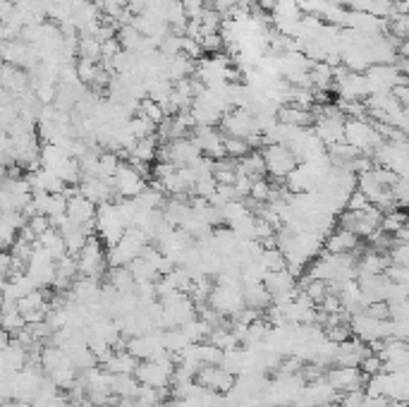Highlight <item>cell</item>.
I'll return each mask as SVG.
<instances>
[{
	"instance_id": "obj_1",
	"label": "cell",
	"mask_w": 409,
	"mask_h": 407,
	"mask_svg": "<svg viewBox=\"0 0 409 407\" xmlns=\"http://www.w3.org/2000/svg\"><path fill=\"white\" fill-rule=\"evenodd\" d=\"M263 159V168L268 175H273L276 180H285L294 168H297V159L292 156V151L285 144H266L261 151Z\"/></svg>"
},
{
	"instance_id": "obj_2",
	"label": "cell",
	"mask_w": 409,
	"mask_h": 407,
	"mask_svg": "<svg viewBox=\"0 0 409 407\" xmlns=\"http://www.w3.org/2000/svg\"><path fill=\"white\" fill-rule=\"evenodd\" d=\"M77 271H79L82 275H86V278H101L103 271H106V252H103L101 242H98L96 235H91L89 239H86V244L79 249V254H77Z\"/></svg>"
},
{
	"instance_id": "obj_3",
	"label": "cell",
	"mask_w": 409,
	"mask_h": 407,
	"mask_svg": "<svg viewBox=\"0 0 409 407\" xmlns=\"http://www.w3.org/2000/svg\"><path fill=\"white\" fill-rule=\"evenodd\" d=\"M220 125H222L225 137L247 139V137H251V134H258L256 118H254V113H249L247 108H227L220 118Z\"/></svg>"
},
{
	"instance_id": "obj_4",
	"label": "cell",
	"mask_w": 409,
	"mask_h": 407,
	"mask_svg": "<svg viewBox=\"0 0 409 407\" xmlns=\"http://www.w3.org/2000/svg\"><path fill=\"white\" fill-rule=\"evenodd\" d=\"M113 187H115L117 195H122L125 199H134V197L142 195V192L146 190V180L137 173L134 165L122 163L120 161L115 175H113Z\"/></svg>"
},
{
	"instance_id": "obj_5",
	"label": "cell",
	"mask_w": 409,
	"mask_h": 407,
	"mask_svg": "<svg viewBox=\"0 0 409 407\" xmlns=\"http://www.w3.org/2000/svg\"><path fill=\"white\" fill-rule=\"evenodd\" d=\"M366 80L371 84V93L374 91H390L397 84H407V77L397 70L395 65H369L364 70Z\"/></svg>"
},
{
	"instance_id": "obj_6",
	"label": "cell",
	"mask_w": 409,
	"mask_h": 407,
	"mask_svg": "<svg viewBox=\"0 0 409 407\" xmlns=\"http://www.w3.org/2000/svg\"><path fill=\"white\" fill-rule=\"evenodd\" d=\"M325 381H328V386L335 393H347V390L364 388L366 377L359 372V367H338V364H335V367L325 374Z\"/></svg>"
},
{
	"instance_id": "obj_7",
	"label": "cell",
	"mask_w": 409,
	"mask_h": 407,
	"mask_svg": "<svg viewBox=\"0 0 409 407\" xmlns=\"http://www.w3.org/2000/svg\"><path fill=\"white\" fill-rule=\"evenodd\" d=\"M0 89H3L5 93H15V96L27 93L29 91V72L22 70V67H15V65L3 62V65H0Z\"/></svg>"
},
{
	"instance_id": "obj_8",
	"label": "cell",
	"mask_w": 409,
	"mask_h": 407,
	"mask_svg": "<svg viewBox=\"0 0 409 407\" xmlns=\"http://www.w3.org/2000/svg\"><path fill=\"white\" fill-rule=\"evenodd\" d=\"M65 213L72 223H77V226H96V204L84 199L82 195L67 199Z\"/></svg>"
},
{
	"instance_id": "obj_9",
	"label": "cell",
	"mask_w": 409,
	"mask_h": 407,
	"mask_svg": "<svg viewBox=\"0 0 409 407\" xmlns=\"http://www.w3.org/2000/svg\"><path fill=\"white\" fill-rule=\"evenodd\" d=\"M356 244H359V237L354 233L345 230V228H335V230L325 235L323 249L328 254H352L356 249Z\"/></svg>"
},
{
	"instance_id": "obj_10",
	"label": "cell",
	"mask_w": 409,
	"mask_h": 407,
	"mask_svg": "<svg viewBox=\"0 0 409 407\" xmlns=\"http://www.w3.org/2000/svg\"><path fill=\"white\" fill-rule=\"evenodd\" d=\"M276 120L280 125H289V127H297V129H307L309 125H314V113L307 111V108L294 106V103H287V106L278 108Z\"/></svg>"
},
{
	"instance_id": "obj_11",
	"label": "cell",
	"mask_w": 409,
	"mask_h": 407,
	"mask_svg": "<svg viewBox=\"0 0 409 407\" xmlns=\"http://www.w3.org/2000/svg\"><path fill=\"white\" fill-rule=\"evenodd\" d=\"M242 300H245V307L263 314V311L271 307L273 297H271V292L263 288V283H249V285H242Z\"/></svg>"
},
{
	"instance_id": "obj_12",
	"label": "cell",
	"mask_w": 409,
	"mask_h": 407,
	"mask_svg": "<svg viewBox=\"0 0 409 407\" xmlns=\"http://www.w3.org/2000/svg\"><path fill=\"white\" fill-rule=\"evenodd\" d=\"M137 364H139V359H134L125 350H117V352H113L111 357L101 364V369L108 374H134Z\"/></svg>"
},
{
	"instance_id": "obj_13",
	"label": "cell",
	"mask_w": 409,
	"mask_h": 407,
	"mask_svg": "<svg viewBox=\"0 0 409 407\" xmlns=\"http://www.w3.org/2000/svg\"><path fill=\"white\" fill-rule=\"evenodd\" d=\"M237 173L247 175L249 180H261L266 168H263V159H261V151H249L247 156H242L237 161Z\"/></svg>"
},
{
	"instance_id": "obj_14",
	"label": "cell",
	"mask_w": 409,
	"mask_h": 407,
	"mask_svg": "<svg viewBox=\"0 0 409 407\" xmlns=\"http://www.w3.org/2000/svg\"><path fill=\"white\" fill-rule=\"evenodd\" d=\"M24 326H27V321H24V316L17 311V305L5 302L3 309H0V328H3L5 333H10V336H15V333L22 331Z\"/></svg>"
},
{
	"instance_id": "obj_15",
	"label": "cell",
	"mask_w": 409,
	"mask_h": 407,
	"mask_svg": "<svg viewBox=\"0 0 409 407\" xmlns=\"http://www.w3.org/2000/svg\"><path fill=\"white\" fill-rule=\"evenodd\" d=\"M139 390V381L134 374H113L111 379V393L117 398H134Z\"/></svg>"
},
{
	"instance_id": "obj_16",
	"label": "cell",
	"mask_w": 409,
	"mask_h": 407,
	"mask_svg": "<svg viewBox=\"0 0 409 407\" xmlns=\"http://www.w3.org/2000/svg\"><path fill=\"white\" fill-rule=\"evenodd\" d=\"M108 285H111L113 290H117V292L132 290L134 288V278H132V273H129L127 266H111V271H108Z\"/></svg>"
},
{
	"instance_id": "obj_17",
	"label": "cell",
	"mask_w": 409,
	"mask_h": 407,
	"mask_svg": "<svg viewBox=\"0 0 409 407\" xmlns=\"http://www.w3.org/2000/svg\"><path fill=\"white\" fill-rule=\"evenodd\" d=\"M77 53H79V58L84 60H101V44H98L96 36H89V34H79V39H77Z\"/></svg>"
},
{
	"instance_id": "obj_18",
	"label": "cell",
	"mask_w": 409,
	"mask_h": 407,
	"mask_svg": "<svg viewBox=\"0 0 409 407\" xmlns=\"http://www.w3.org/2000/svg\"><path fill=\"white\" fill-rule=\"evenodd\" d=\"M258 264H261L266 271H283L285 257L278 247H268V249H261V254H258Z\"/></svg>"
},
{
	"instance_id": "obj_19",
	"label": "cell",
	"mask_w": 409,
	"mask_h": 407,
	"mask_svg": "<svg viewBox=\"0 0 409 407\" xmlns=\"http://www.w3.org/2000/svg\"><path fill=\"white\" fill-rule=\"evenodd\" d=\"M222 149H225L227 159H235V161H240L242 156H247L251 151L245 139H237V137H222Z\"/></svg>"
},
{
	"instance_id": "obj_20",
	"label": "cell",
	"mask_w": 409,
	"mask_h": 407,
	"mask_svg": "<svg viewBox=\"0 0 409 407\" xmlns=\"http://www.w3.org/2000/svg\"><path fill=\"white\" fill-rule=\"evenodd\" d=\"M137 116H144L149 120V123H153L158 127L160 123H163V118H165V113H163V108L158 106V103H153L151 98H142V103H139V113Z\"/></svg>"
},
{
	"instance_id": "obj_21",
	"label": "cell",
	"mask_w": 409,
	"mask_h": 407,
	"mask_svg": "<svg viewBox=\"0 0 409 407\" xmlns=\"http://www.w3.org/2000/svg\"><path fill=\"white\" fill-rule=\"evenodd\" d=\"M199 46L201 51H206V53H218V51L222 48V36L220 31H211V34H201L199 39Z\"/></svg>"
},
{
	"instance_id": "obj_22",
	"label": "cell",
	"mask_w": 409,
	"mask_h": 407,
	"mask_svg": "<svg viewBox=\"0 0 409 407\" xmlns=\"http://www.w3.org/2000/svg\"><path fill=\"white\" fill-rule=\"evenodd\" d=\"M359 372L364 374V377H374V374L383 372V359L378 357V354H374V352H369L359 362Z\"/></svg>"
},
{
	"instance_id": "obj_23",
	"label": "cell",
	"mask_w": 409,
	"mask_h": 407,
	"mask_svg": "<svg viewBox=\"0 0 409 407\" xmlns=\"http://www.w3.org/2000/svg\"><path fill=\"white\" fill-rule=\"evenodd\" d=\"M271 190H273V187L268 185L263 177H261V180H254L251 182V190H249V199L258 201V204H266L268 197H271Z\"/></svg>"
},
{
	"instance_id": "obj_24",
	"label": "cell",
	"mask_w": 409,
	"mask_h": 407,
	"mask_svg": "<svg viewBox=\"0 0 409 407\" xmlns=\"http://www.w3.org/2000/svg\"><path fill=\"white\" fill-rule=\"evenodd\" d=\"M383 275H386L390 283H405L409 285V266H388L386 271H383Z\"/></svg>"
},
{
	"instance_id": "obj_25",
	"label": "cell",
	"mask_w": 409,
	"mask_h": 407,
	"mask_svg": "<svg viewBox=\"0 0 409 407\" xmlns=\"http://www.w3.org/2000/svg\"><path fill=\"white\" fill-rule=\"evenodd\" d=\"M369 206V199H366L361 192H352L350 197H347V201H345V208L347 211H364V208Z\"/></svg>"
},
{
	"instance_id": "obj_26",
	"label": "cell",
	"mask_w": 409,
	"mask_h": 407,
	"mask_svg": "<svg viewBox=\"0 0 409 407\" xmlns=\"http://www.w3.org/2000/svg\"><path fill=\"white\" fill-rule=\"evenodd\" d=\"M27 226L32 228V233L39 237V235H44L50 228V221H48V216H41V213H36V216L27 218Z\"/></svg>"
},
{
	"instance_id": "obj_27",
	"label": "cell",
	"mask_w": 409,
	"mask_h": 407,
	"mask_svg": "<svg viewBox=\"0 0 409 407\" xmlns=\"http://www.w3.org/2000/svg\"><path fill=\"white\" fill-rule=\"evenodd\" d=\"M390 93L395 96V101L400 103L402 108H407L409 106V89H407V84H397V87H392L390 89Z\"/></svg>"
},
{
	"instance_id": "obj_28",
	"label": "cell",
	"mask_w": 409,
	"mask_h": 407,
	"mask_svg": "<svg viewBox=\"0 0 409 407\" xmlns=\"http://www.w3.org/2000/svg\"><path fill=\"white\" fill-rule=\"evenodd\" d=\"M10 345V333H5L3 328H0V350Z\"/></svg>"
},
{
	"instance_id": "obj_29",
	"label": "cell",
	"mask_w": 409,
	"mask_h": 407,
	"mask_svg": "<svg viewBox=\"0 0 409 407\" xmlns=\"http://www.w3.org/2000/svg\"><path fill=\"white\" fill-rule=\"evenodd\" d=\"M3 302H5V278H0V309H3Z\"/></svg>"
}]
</instances>
